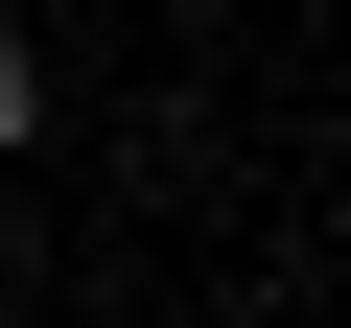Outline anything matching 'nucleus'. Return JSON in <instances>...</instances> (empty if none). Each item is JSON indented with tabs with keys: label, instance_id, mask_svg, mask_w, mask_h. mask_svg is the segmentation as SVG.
Returning a JSON list of instances; mask_svg holds the SVG:
<instances>
[{
	"label": "nucleus",
	"instance_id": "f257e3e1",
	"mask_svg": "<svg viewBox=\"0 0 351 328\" xmlns=\"http://www.w3.org/2000/svg\"><path fill=\"white\" fill-rule=\"evenodd\" d=\"M24 141H47V47L0 24V164H24Z\"/></svg>",
	"mask_w": 351,
	"mask_h": 328
}]
</instances>
